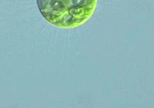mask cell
<instances>
[{
	"label": "cell",
	"instance_id": "obj_1",
	"mask_svg": "<svg viewBox=\"0 0 154 108\" xmlns=\"http://www.w3.org/2000/svg\"><path fill=\"white\" fill-rule=\"evenodd\" d=\"M43 17L60 28H73L85 23L96 8L97 0H37Z\"/></svg>",
	"mask_w": 154,
	"mask_h": 108
}]
</instances>
